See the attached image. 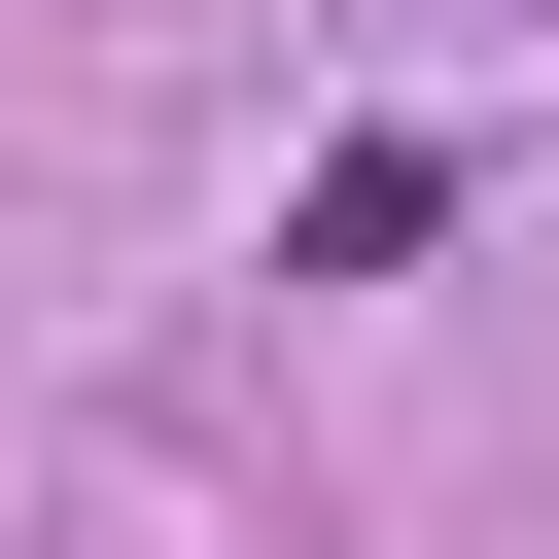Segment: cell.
Returning <instances> with one entry per match:
<instances>
[{
	"instance_id": "obj_1",
	"label": "cell",
	"mask_w": 559,
	"mask_h": 559,
	"mask_svg": "<svg viewBox=\"0 0 559 559\" xmlns=\"http://www.w3.org/2000/svg\"><path fill=\"white\" fill-rule=\"evenodd\" d=\"M454 210H489V140H419V105H384V140H314V175H280V280H419Z\"/></svg>"
}]
</instances>
